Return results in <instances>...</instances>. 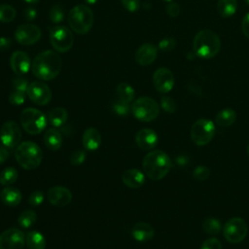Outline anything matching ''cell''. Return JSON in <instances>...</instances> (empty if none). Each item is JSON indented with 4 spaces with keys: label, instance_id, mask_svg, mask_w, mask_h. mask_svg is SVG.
<instances>
[{
    "label": "cell",
    "instance_id": "obj_1",
    "mask_svg": "<svg viewBox=\"0 0 249 249\" xmlns=\"http://www.w3.org/2000/svg\"><path fill=\"white\" fill-rule=\"evenodd\" d=\"M62 60L60 55L51 50L40 53L32 61L31 70L33 75L43 81L54 79L60 72Z\"/></svg>",
    "mask_w": 249,
    "mask_h": 249
},
{
    "label": "cell",
    "instance_id": "obj_2",
    "mask_svg": "<svg viewBox=\"0 0 249 249\" xmlns=\"http://www.w3.org/2000/svg\"><path fill=\"white\" fill-rule=\"evenodd\" d=\"M142 167L147 177L152 180H160L171 169V160L163 151L154 150L144 157Z\"/></svg>",
    "mask_w": 249,
    "mask_h": 249
},
{
    "label": "cell",
    "instance_id": "obj_3",
    "mask_svg": "<svg viewBox=\"0 0 249 249\" xmlns=\"http://www.w3.org/2000/svg\"><path fill=\"white\" fill-rule=\"evenodd\" d=\"M221 48L219 36L212 30L203 29L198 31L194 39V52L201 58L215 56Z\"/></svg>",
    "mask_w": 249,
    "mask_h": 249
},
{
    "label": "cell",
    "instance_id": "obj_4",
    "mask_svg": "<svg viewBox=\"0 0 249 249\" xmlns=\"http://www.w3.org/2000/svg\"><path fill=\"white\" fill-rule=\"evenodd\" d=\"M15 158L17 162L26 170L37 168L43 159L41 148L32 141H24L19 143L16 148Z\"/></svg>",
    "mask_w": 249,
    "mask_h": 249
},
{
    "label": "cell",
    "instance_id": "obj_5",
    "mask_svg": "<svg viewBox=\"0 0 249 249\" xmlns=\"http://www.w3.org/2000/svg\"><path fill=\"white\" fill-rule=\"evenodd\" d=\"M93 13L86 5L73 7L67 16V21L71 29L78 34H86L93 24Z\"/></svg>",
    "mask_w": 249,
    "mask_h": 249
},
{
    "label": "cell",
    "instance_id": "obj_6",
    "mask_svg": "<svg viewBox=\"0 0 249 249\" xmlns=\"http://www.w3.org/2000/svg\"><path fill=\"white\" fill-rule=\"evenodd\" d=\"M131 112L138 121L151 122L159 116L160 105L155 99L148 96H142L132 103Z\"/></svg>",
    "mask_w": 249,
    "mask_h": 249
},
{
    "label": "cell",
    "instance_id": "obj_7",
    "mask_svg": "<svg viewBox=\"0 0 249 249\" xmlns=\"http://www.w3.org/2000/svg\"><path fill=\"white\" fill-rule=\"evenodd\" d=\"M19 120L22 128L32 135L41 133L47 125L46 116L35 108L24 109L20 114Z\"/></svg>",
    "mask_w": 249,
    "mask_h": 249
},
{
    "label": "cell",
    "instance_id": "obj_8",
    "mask_svg": "<svg viewBox=\"0 0 249 249\" xmlns=\"http://www.w3.org/2000/svg\"><path fill=\"white\" fill-rule=\"evenodd\" d=\"M215 134V124L208 119L196 121L191 128V138L197 146L208 144Z\"/></svg>",
    "mask_w": 249,
    "mask_h": 249
},
{
    "label": "cell",
    "instance_id": "obj_9",
    "mask_svg": "<svg viewBox=\"0 0 249 249\" xmlns=\"http://www.w3.org/2000/svg\"><path fill=\"white\" fill-rule=\"evenodd\" d=\"M50 42L58 53H66L74 44V36L66 26L56 25L50 29Z\"/></svg>",
    "mask_w": 249,
    "mask_h": 249
},
{
    "label": "cell",
    "instance_id": "obj_10",
    "mask_svg": "<svg viewBox=\"0 0 249 249\" xmlns=\"http://www.w3.org/2000/svg\"><path fill=\"white\" fill-rule=\"evenodd\" d=\"M248 226L246 222L239 217L230 219L224 226V237L231 243H239L246 237Z\"/></svg>",
    "mask_w": 249,
    "mask_h": 249
},
{
    "label": "cell",
    "instance_id": "obj_11",
    "mask_svg": "<svg viewBox=\"0 0 249 249\" xmlns=\"http://www.w3.org/2000/svg\"><path fill=\"white\" fill-rule=\"evenodd\" d=\"M21 139V130L19 125L15 121L5 122L0 129V140L1 143L9 148L14 149L19 145Z\"/></svg>",
    "mask_w": 249,
    "mask_h": 249
},
{
    "label": "cell",
    "instance_id": "obj_12",
    "mask_svg": "<svg viewBox=\"0 0 249 249\" xmlns=\"http://www.w3.org/2000/svg\"><path fill=\"white\" fill-rule=\"evenodd\" d=\"M29 99L37 105H47L52 99V90L47 84L40 81H35L29 84L27 90Z\"/></svg>",
    "mask_w": 249,
    "mask_h": 249
},
{
    "label": "cell",
    "instance_id": "obj_13",
    "mask_svg": "<svg viewBox=\"0 0 249 249\" xmlns=\"http://www.w3.org/2000/svg\"><path fill=\"white\" fill-rule=\"evenodd\" d=\"M25 245V234L17 228H11L0 234V249H22Z\"/></svg>",
    "mask_w": 249,
    "mask_h": 249
},
{
    "label": "cell",
    "instance_id": "obj_14",
    "mask_svg": "<svg viewBox=\"0 0 249 249\" xmlns=\"http://www.w3.org/2000/svg\"><path fill=\"white\" fill-rule=\"evenodd\" d=\"M41 29L35 25L30 23H23L18 26L15 31V39L20 45H32L38 42L41 38Z\"/></svg>",
    "mask_w": 249,
    "mask_h": 249
},
{
    "label": "cell",
    "instance_id": "obj_15",
    "mask_svg": "<svg viewBox=\"0 0 249 249\" xmlns=\"http://www.w3.org/2000/svg\"><path fill=\"white\" fill-rule=\"evenodd\" d=\"M153 84L159 92L167 93L174 86V76L169 69L160 67L154 72Z\"/></svg>",
    "mask_w": 249,
    "mask_h": 249
},
{
    "label": "cell",
    "instance_id": "obj_16",
    "mask_svg": "<svg viewBox=\"0 0 249 249\" xmlns=\"http://www.w3.org/2000/svg\"><path fill=\"white\" fill-rule=\"evenodd\" d=\"M48 200L51 204L57 207L66 206L72 199V194L69 189L62 186L51 188L47 193Z\"/></svg>",
    "mask_w": 249,
    "mask_h": 249
},
{
    "label": "cell",
    "instance_id": "obj_17",
    "mask_svg": "<svg viewBox=\"0 0 249 249\" xmlns=\"http://www.w3.org/2000/svg\"><path fill=\"white\" fill-rule=\"evenodd\" d=\"M10 64L14 73L18 76L26 74L31 67L29 56L22 51H16L13 53Z\"/></svg>",
    "mask_w": 249,
    "mask_h": 249
},
{
    "label": "cell",
    "instance_id": "obj_18",
    "mask_svg": "<svg viewBox=\"0 0 249 249\" xmlns=\"http://www.w3.org/2000/svg\"><path fill=\"white\" fill-rule=\"evenodd\" d=\"M158 134L150 128H142L135 135L136 145L145 151L152 150L158 144Z\"/></svg>",
    "mask_w": 249,
    "mask_h": 249
},
{
    "label": "cell",
    "instance_id": "obj_19",
    "mask_svg": "<svg viewBox=\"0 0 249 249\" xmlns=\"http://www.w3.org/2000/svg\"><path fill=\"white\" fill-rule=\"evenodd\" d=\"M158 54V49L155 45L145 43L141 45L135 53V60L138 64L146 66L155 61Z\"/></svg>",
    "mask_w": 249,
    "mask_h": 249
},
{
    "label": "cell",
    "instance_id": "obj_20",
    "mask_svg": "<svg viewBox=\"0 0 249 249\" xmlns=\"http://www.w3.org/2000/svg\"><path fill=\"white\" fill-rule=\"evenodd\" d=\"M82 143L87 151H96L101 144L100 132L94 127L87 128L82 136Z\"/></svg>",
    "mask_w": 249,
    "mask_h": 249
},
{
    "label": "cell",
    "instance_id": "obj_21",
    "mask_svg": "<svg viewBox=\"0 0 249 249\" xmlns=\"http://www.w3.org/2000/svg\"><path fill=\"white\" fill-rule=\"evenodd\" d=\"M122 180L126 187L136 189L145 183V175L139 169L130 168L123 173Z\"/></svg>",
    "mask_w": 249,
    "mask_h": 249
},
{
    "label": "cell",
    "instance_id": "obj_22",
    "mask_svg": "<svg viewBox=\"0 0 249 249\" xmlns=\"http://www.w3.org/2000/svg\"><path fill=\"white\" fill-rule=\"evenodd\" d=\"M132 237L140 242L149 241L154 237L155 231L153 227L146 222L136 223L131 230Z\"/></svg>",
    "mask_w": 249,
    "mask_h": 249
},
{
    "label": "cell",
    "instance_id": "obj_23",
    "mask_svg": "<svg viewBox=\"0 0 249 249\" xmlns=\"http://www.w3.org/2000/svg\"><path fill=\"white\" fill-rule=\"evenodd\" d=\"M44 144L51 151H57L62 146V136L56 127L49 128L44 134Z\"/></svg>",
    "mask_w": 249,
    "mask_h": 249
},
{
    "label": "cell",
    "instance_id": "obj_24",
    "mask_svg": "<svg viewBox=\"0 0 249 249\" xmlns=\"http://www.w3.org/2000/svg\"><path fill=\"white\" fill-rule=\"evenodd\" d=\"M1 200L7 206H17L21 201V194L20 192L14 187H6L2 190L0 194Z\"/></svg>",
    "mask_w": 249,
    "mask_h": 249
},
{
    "label": "cell",
    "instance_id": "obj_25",
    "mask_svg": "<svg viewBox=\"0 0 249 249\" xmlns=\"http://www.w3.org/2000/svg\"><path fill=\"white\" fill-rule=\"evenodd\" d=\"M25 244L28 249H45L46 239L37 231H30L25 235Z\"/></svg>",
    "mask_w": 249,
    "mask_h": 249
},
{
    "label": "cell",
    "instance_id": "obj_26",
    "mask_svg": "<svg viewBox=\"0 0 249 249\" xmlns=\"http://www.w3.org/2000/svg\"><path fill=\"white\" fill-rule=\"evenodd\" d=\"M68 118V113L66 109L62 107H56L49 112L48 114V121L53 127H60L62 126Z\"/></svg>",
    "mask_w": 249,
    "mask_h": 249
},
{
    "label": "cell",
    "instance_id": "obj_27",
    "mask_svg": "<svg viewBox=\"0 0 249 249\" xmlns=\"http://www.w3.org/2000/svg\"><path fill=\"white\" fill-rule=\"evenodd\" d=\"M236 119V113L231 108H226L218 112L215 117L216 124L221 127H227L231 125Z\"/></svg>",
    "mask_w": 249,
    "mask_h": 249
},
{
    "label": "cell",
    "instance_id": "obj_28",
    "mask_svg": "<svg viewBox=\"0 0 249 249\" xmlns=\"http://www.w3.org/2000/svg\"><path fill=\"white\" fill-rule=\"evenodd\" d=\"M237 0H218L217 11L223 18H230L236 12Z\"/></svg>",
    "mask_w": 249,
    "mask_h": 249
},
{
    "label": "cell",
    "instance_id": "obj_29",
    "mask_svg": "<svg viewBox=\"0 0 249 249\" xmlns=\"http://www.w3.org/2000/svg\"><path fill=\"white\" fill-rule=\"evenodd\" d=\"M116 92L118 95V98H120L123 101H125L127 103H130L133 101L135 96L134 89L127 83H121L117 86Z\"/></svg>",
    "mask_w": 249,
    "mask_h": 249
},
{
    "label": "cell",
    "instance_id": "obj_30",
    "mask_svg": "<svg viewBox=\"0 0 249 249\" xmlns=\"http://www.w3.org/2000/svg\"><path fill=\"white\" fill-rule=\"evenodd\" d=\"M36 220L37 215L33 210H24L18 216V223L22 229H28L35 224Z\"/></svg>",
    "mask_w": 249,
    "mask_h": 249
},
{
    "label": "cell",
    "instance_id": "obj_31",
    "mask_svg": "<svg viewBox=\"0 0 249 249\" xmlns=\"http://www.w3.org/2000/svg\"><path fill=\"white\" fill-rule=\"evenodd\" d=\"M18 170L14 167H6L0 173V184L9 186L14 184L18 179Z\"/></svg>",
    "mask_w": 249,
    "mask_h": 249
},
{
    "label": "cell",
    "instance_id": "obj_32",
    "mask_svg": "<svg viewBox=\"0 0 249 249\" xmlns=\"http://www.w3.org/2000/svg\"><path fill=\"white\" fill-rule=\"evenodd\" d=\"M202 230L208 234L216 235L222 230L221 223L219 220L215 218H207L202 223Z\"/></svg>",
    "mask_w": 249,
    "mask_h": 249
},
{
    "label": "cell",
    "instance_id": "obj_33",
    "mask_svg": "<svg viewBox=\"0 0 249 249\" xmlns=\"http://www.w3.org/2000/svg\"><path fill=\"white\" fill-rule=\"evenodd\" d=\"M16 9L8 4H0V22H10L15 19Z\"/></svg>",
    "mask_w": 249,
    "mask_h": 249
},
{
    "label": "cell",
    "instance_id": "obj_34",
    "mask_svg": "<svg viewBox=\"0 0 249 249\" xmlns=\"http://www.w3.org/2000/svg\"><path fill=\"white\" fill-rule=\"evenodd\" d=\"M112 109L118 116H126L131 110V107L129 106V103L118 98L113 102Z\"/></svg>",
    "mask_w": 249,
    "mask_h": 249
},
{
    "label": "cell",
    "instance_id": "obj_35",
    "mask_svg": "<svg viewBox=\"0 0 249 249\" xmlns=\"http://www.w3.org/2000/svg\"><path fill=\"white\" fill-rule=\"evenodd\" d=\"M50 18L53 23L61 22L64 18V11L60 5H54L50 11Z\"/></svg>",
    "mask_w": 249,
    "mask_h": 249
},
{
    "label": "cell",
    "instance_id": "obj_36",
    "mask_svg": "<svg viewBox=\"0 0 249 249\" xmlns=\"http://www.w3.org/2000/svg\"><path fill=\"white\" fill-rule=\"evenodd\" d=\"M210 176V169L205 165H198L193 171V177L197 181H204Z\"/></svg>",
    "mask_w": 249,
    "mask_h": 249
},
{
    "label": "cell",
    "instance_id": "obj_37",
    "mask_svg": "<svg viewBox=\"0 0 249 249\" xmlns=\"http://www.w3.org/2000/svg\"><path fill=\"white\" fill-rule=\"evenodd\" d=\"M160 106L166 113H174L176 111V102L169 96H162L160 98Z\"/></svg>",
    "mask_w": 249,
    "mask_h": 249
},
{
    "label": "cell",
    "instance_id": "obj_38",
    "mask_svg": "<svg viewBox=\"0 0 249 249\" xmlns=\"http://www.w3.org/2000/svg\"><path fill=\"white\" fill-rule=\"evenodd\" d=\"M24 101H25V92H22V91L15 89L9 95V102L12 105L18 106V105L23 104Z\"/></svg>",
    "mask_w": 249,
    "mask_h": 249
},
{
    "label": "cell",
    "instance_id": "obj_39",
    "mask_svg": "<svg viewBox=\"0 0 249 249\" xmlns=\"http://www.w3.org/2000/svg\"><path fill=\"white\" fill-rule=\"evenodd\" d=\"M12 84H13V87L16 90H19V91H22V92H26L27 88L29 86L28 81L25 78L20 77V76L14 78L13 81H12Z\"/></svg>",
    "mask_w": 249,
    "mask_h": 249
},
{
    "label": "cell",
    "instance_id": "obj_40",
    "mask_svg": "<svg viewBox=\"0 0 249 249\" xmlns=\"http://www.w3.org/2000/svg\"><path fill=\"white\" fill-rule=\"evenodd\" d=\"M176 46V41L174 38L171 37H167V38H163L162 40H160L159 42V49L162 52H169L171 50H173Z\"/></svg>",
    "mask_w": 249,
    "mask_h": 249
},
{
    "label": "cell",
    "instance_id": "obj_41",
    "mask_svg": "<svg viewBox=\"0 0 249 249\" xmlns=\"http://www.w3.org/2000/svg\"><path fill=\"white\" fill-rule=\"evenodd\" d=\"M43 201H44V194H43V192H41L39 190L32 192L28 197L29 204L32 206H35V207L41 205V203Z\"/></svg>",
    "mask_w": 249,
    "mask_h": 249
},
{
    "label": "cell",
    "instance_id": "obj_42",
    "mask_svg": "<svg viewBox=\"0 0 249 249\" xmlns=\"http://www.w3.org/2000/svg\"><path fill=\"white\" fill-rule=\"evenodd\" d=\"M86 158H87V155L85 151L77 150L72 153L70 158V162L73 165H80L86 160Z\"/></svg>",
    "mask_w": 249,
    "mask_h": 249
},
{
    "label": "cell",
    "instance_id": "obj_43",
    "mask_svg": "<svg viewBox=\"0 0 249 249\" xmlns=\"http://www.w3.org/2000/svg\"><path fill=\"white\" fill-rule=\"evenodd\" d=\"M200 249H222V243L218 238L210 237L202 242Z\"/></svg>",
    "mask_w": 249,
    "mask_h": 249
},
{
    "label": "cell",
    "instance_id": "obj_44",
    "mask_svg": "<svg viewBox=\"0 0 249 249\" xmlns=\"http://www.w3.org/2000/svg\"><path fill=\"white\" fill-rule=\"evenodd\" d=\"M121 2L128 12H136L140 8V0H121Z\"/></svg>",
    "mask_w": 249,
    "mask_h": 249
},
{
    "label": "cell",
    "instance_id": "obj_45",
    "mask_svg": "<svg viewBox=\"0 0 249 249\" xmlns=\"http://www.w3.org/2000/svg\"><path fill=\"white\" fill-rule=\"evenodd\" d=\"M166 12H167V14H168L170 17L175 18V17H177V16L179 15V13H180V7H179L178 4L171 2V3H169V4L167 5V7H166Z\"/></svg>",
    "mask_w": 249,
    "mask_h": 249
},
{
    "label": "cell",
    "instance_id": "obj_46",
    "mask_svg": "<svg viewBox=\"0 0 249 249\" xmlns=\"http://www.w3.org/2000/svg\"><path fill=\"white\" fill-rule=\"evenodd\" d=\"M241 29L246 38L249 39V13H247L241 22Z\"/></svg>",
    "mask_w": 249,
    "mask_h": 249
},
{
    "label": "cell",
    "instance_id": "obj_47",
    "mask_svg": "<svg viewBox=\"0 0 249 249\" xmlns=\"http://www.w3.org/2000/svg\"><path fill=\"white\" fill-rule=\"evenodd\" d=\"M24 17L28 20H32L37 17V11L33 7H28L24 11Z\"/></svg>",
    "mask_w": 249,
    "mask_h": 249
},
{
    "label": "cell",
    "instance_id": "obj_48",
    "mask_svg": "<svg viewBox=\"0 0 249 249\" xmlns=\"http://www.w3.org/2000/svg\"><path fill=\"white\" fill-rule=\"evenodd\" d=\"M12 41L8 37H0V52L6 51L10 48Z\"/></svg>",
    "mask_w": 249,
    "mask_h": 249
},
{
    "label": "cell",
    "instance_id": "obj_49",
    "mask_svg": "<svg viewBox=\"0 0 249 249\" xmlns=\"http://www.w3.org/2000/svg\"><path fill=\"white\" fill-rule=\"evenodd\" d=\"M10 156V151H9V148L7 147H1L0 146V164H2L3 162H5L8 158Z\"/></svg>",
    "mask_w": 249,
    "mask_h": 249
},
{
    "label": "cell",
    "instance_id": "obj_50",
    "mask_svg": "<svg viewBox=\"0 0 249 249\" xmlns=\"http://www.w3.org/2000/svg\"><path fill=\"white\" fill-rule=\"evenodd\" d=\"M24 2H27V3H30V4H35V3H38L40 0H23Z\"/></svg>",
    "mask_w": 249,
    "mask_h": 249
},
{
    "label": "cell",
    "instance_id": "obj_51",
    "mask_svg": "<svg viewBox=\"0 0 249 249\" xmlns=\"http://www.w3.org/2000/svg\"><path fill=\"white\" fill-rule=\"evenodd\" d=\"M88 4H95L98 0H85Z\"/></svg>",
    "mask_w": 249,
    "mask_h": 249
},
{
    "label": "cell",
    "instance_id": "obj_52",
    "mask_svg": "<svg viewBox=\"0 0 249 249\" xmlns=\"http://www.w3.org/2000/svg\"><path fill=\"white\" fill-rule=\"evenodd\" d=\"M247 155L249 156V145L247 146Z\"/></svg>",
    "mask_w": 249,
    "mask_h": 249
},
{
    "label": "cell",
    "instance_id": "obj_53",
    "mask_svg": "<svg viewBox=\"0 0 249 249\" xmlns=\"http://www.w3.org/2000/svg\"><path fill=\"white\" fill-rule=\"evenodd\" d=\"M245 2L247 3V5H249V0H245Z\"/></svg>",
    "mask_w": 249,
    "mask_h": 249
},
{
    "label": "cell",
    "instance_id": "obj_54",
    "mask_svg": "<svg viewBox=\"0 0 249 249\" xmlns=\"http://www.w3.org/2000/svg\"><path fill=\"white\" fill-rule=\"evenodd\" d=\"M164 1H167V2H171L172 0H164Z\"/></svg>",
    "mask_w": 249,
    "mask_h": 249
}]
</instances>
